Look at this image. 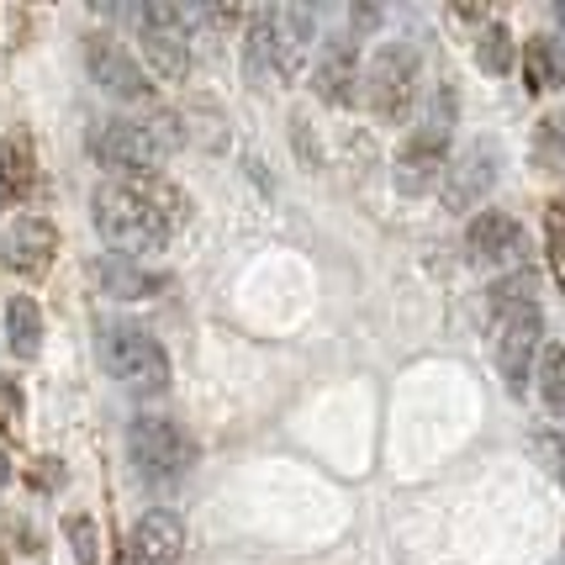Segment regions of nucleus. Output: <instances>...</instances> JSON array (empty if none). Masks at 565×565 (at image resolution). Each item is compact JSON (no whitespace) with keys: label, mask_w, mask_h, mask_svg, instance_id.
<instances>
[{"label":"nucleus","mask_w":565,"mask_h":565,"mask_svg":"<svg viewBox=\"0 0 565 565\" xmlns=\"http://www.w3.org/2000/svg\"><path fill=\"white\" fill-rule=\"evenodd\" d=\"M6 344H11L17 360H38V349H43V312H38L32 296H11V307H6Z\"/></svg>","instance_id":"6ab92c4d"},{"label":"nucleus","mask_w":565,"mask_h":565,"mask_svg":"<svg viewBox=\"0 0 565 565\" xmlns=\"http://www.w3.org/2000/svg\"><path fill=\"white\" fill-rule=\"evenodd\" d=\"M534 386L550 418H565V344H544L534 360Z\"/></svg>","instance_id":"412c9836"},{"label":"nucleus","mask_w":565,"mask_h":565,"mask_svg":"<svg viewBox=\"0 0 565 565\" xmlns=\"http://www.w3.org/2000/svg\"><path fill=\"white\" fill-rule=\"evenodd\" d=\"M244 74L254 85H270L275 74V26H270V6H259L248 17V43H244Z\"/></svg>","instance_id":"aec40b11"},{"label":"nucleus","mask_w":565,"mask_h":565,"mask_svg":"<svg viewBox=\"0 0 565 565\" xmlns=\"http://www.w3.org/2000/svg\"><path fill=\"white\" fill-rule=\"evenodd\" d=\"M523 248V227L508 212H476L466 227V254L476 265H508Z\"/></svg>","instance_id":"2eb2a0df"},{"label":"nucleus","mask_w":565,"mask_h":565,"mask_svg":"<svg viewBox=\"0 0 565 565\" xmlns=\"http://www.w3.org/2000/svg\"><path fill=\"white\" fill-rule=\"evenodd\" d=\"M90 275H96V286L111 301H148V296L164 291V275L143 270L138 259H122V254H100L96 265H90Z\"/></svg>","instance_id":"dca6fc26"},{"label":"nucleus","mask_w":565,"mask_h":565,"mask_svg":"<svg viewBox=\"0 0 565 565\" xmlns=\"http://www.w3.org/2000/svg\"><path fill=\"white\" fill-rule=\"evenodd\" d=\"M476 64L487 74H508L518 64V43H513V32L502 22H487L481 26V38H476Z\"/></svg>","instance_id":"4be33fe9"},{"label":"nucleus","mask_w":565,"mask_h":565,"mask_svg":"<svg viewBox=\"0 0 565 565\" xmlns=\"http://www.w3.org/2000/svg\"><path fill=\"white\" fill-rule=\"evenodd\" d=\"M127 455H132L138 476H148V481H174V476L191 470L196 444H191V434H185L174 418L143 413V418L127 423Z\"/></svg>","instance_id":"423d86ee"},{"label":"nucleus","mask_w":565,"mask_h":565,"mask_svg":"<svg viewBox=\"0 0 565 565\" xmlns=\"http://www.w3.org/2000/svg\"><path fill=\"white\" fill-rule=\"evenodd\" d=\"M534 449H540L544 470L561 481V492H565V434H561V428H550V434H540V439H534Z\"/></svg>","instance_id":"b1692460"},{"label":"nucleus","mask_w":565,"mask_h":565,"mask_svg":"<svg viewBox=\"0 0 565 565\" xmlns=\"http://www.w3.org/2000/svg\"><path fill=\"white\" fill-rule=\"evenodd\" d=\"M561 565H565V555H561Z\"/></svg>","instance_id":"c756f323"},{"label":"nucleus","mask_w":565,"mask_h":565,"mask_svg":"<svg viewBox=\"0 0 565 565\" xmlns=\"http://www.w3.org/2000/svg\"><path fill=\"white\" fill-rule=\"evenodd\" d=\"M17 413H22V396H17V386H11V381H0V423L11 428V423H17Z\"/></svg>","instance_id":"bb28decb"},{"label":"nucleus","mask_w":565,"mask_h":565,"mask_svg":"<svg viewBox=\"0 0 565 565\" xmlns=\"http://www.w3.org/2000/svg\"><path fill=\"white\" fill-rule=\"evenodd\" d=\"M180 143H185V127L174 122V117H143V122L106 117V122L90 127V159H96L100 170L122 174V180L153 174V164L164 153H174Z\"/></svg>","instance_id":"f03ea898"},{"label":"nucleus","mask_w":565,"mask_h":565,"mask_svg":"<svg viewBox=\"0 0 565 565\" xmlns=\"http://www.w3.org/2000/svg\"><path fill=\"white\" fill-rule=\"evenodd\" d=\"M90 217H96V233L106 238V248L122 254V259L164 248L174 233L138 180H106L96 196H90Z\"/></svg>","instance_id":"f257e3e1"},{"label":"nucleus","mask_w":565,"mask_h":565,"mask_svg":"<svg viewBox=\"0 0 565 565\" xmlns=\"http://www.w3.org/2000/svg\"><path fill=\"white\" fill-rule=\"evenodd\" d=\"M544 349V312L540 301H523V307H502L492 312V354H497V370L508 381V392L523 396L529 375H534V360Z\"/></svg>","instance_id":"39448f33"},{"label":"nucleus","mask_w":565,"mask_h":565,"mask_svg":"<svg viewBox=\"0 0 565 565\" xmlns=\"http://www.w3.org/2000/svg\"><path fill=\"white\" fill-rule=\"evenodd\" d=\"M32 180H38V153L26 132H11L0 143V196L6 201H26L32 196Z\"/></svg>","instance_id":"f3484780"},{"label":"nucleus","mask_w":565,"mask_h":565,"mask_svg":"<svg viewBox=\"0 0 565 565\" xmlns=\"http://www.w3.org/2000/svg\"><path fill=\"white\" fill-rule=\"evenodd\" d=\"M418 74H423L418 49H407V43L375 49V58L360 70V100H365V111L375 122L402 127L418 111Z\"/></svg>","instance_id":"20e7f679"},{"label":"nucleus","mask_w":565,"mask_h":565,"mask_svg":"<svg viewBox=\"0 0 565 565\" xmlns=\"http://www.w3.org/2000/svg\"><path fill=\"white\" fill-rule=\"evenodd\" d=\"M270 26H275V74L291 79L318 38V11L312 6H270Z\"/></svg>","instance_id":"4468645a"},{"label":"nucleus","mask_w":565,"mask_h":565,"mask_svg":"<svg viewBox=\"0 0 565 565\" xmlns=\"http://www.w3.org/2000/svg\"><path fill=\"white\" fill-rule=\"evenodd\" d=\"M381 17H386V11H381V6H370V0L349 6V26H354L349 38H365V32H375V26H381Z\"/></svg>","instance_id":"a878e982"},{"label":"nucleus","mask_w":565,"mask_h":565,"mask_svg":"<svg viewBox=\"0 0 565 565\" xmlns=\"http://www.w3.org/2000/svg\"><path fill=\"white\" fill-rule=\"evenodd\" d=\"M85 70H90V79H96L100 90H111V96H122V100L153 96V79L138 70V58H132L117 38H106V32H96V38L85 43Z\"/></svg>","instance_id":"9d476101"},{"label":"nucleus","mask_w":565,"mask_h":565,"mask_svg":"<svg viewBox=\"0 0 565 565\" xmlns=\"http://www.w3.org/2000/svg\"><path fill=\"white\" fill-rule=\"evenodd\" d=\"M523 79H529V90H561L565 85L561 38H529L523 43Z\"/></svg>","instance_id":"a211bd4d"},{"label":"nucleus","mask_w":565,"mask_h":565,"mask_svg":"<svg viewBox=\"0 0 565 565\" xmlns=\"http://www.w3.org/2000/svg\"><path fill=\"white\" fill-rule=\"evenodd\" d=\"M185 555V523L170 508H153L138 518L132 540H127V561L132 565H174Z\"/></svg>","instance_id":"ddd939ff"},{"label":"nucleus","mask_w":565,"mask_h":565,"mask_svg":"<svg viewBox=\"0 0 565 565\" xmlns=\"http://www.w3.org/2000/svg\"><path fill=\"white\" fill-rule=\"evenodd\" d=\"M64 540H70V550H74V561L79 565H96V523H90V518L85 513H70L64 518Z\"/></svg>","instance_id":"5701e85b"},{"label":"nucleus","mask_w":565,"mask_h":565,"mask_svg":"<svg viewBox=\"0 0 565 565\" xmlns=\"http://www.w3.org/2000/svg\"><path fill=\"white\" fill-rule=\"evenodd\" d=\"M100 365L117 386L138 396H153L170 386V354L143 322H106L100 328Z\"/></svg>","instance_id":"7ed1b4c3"},{"label":"nucleus","mask_w":565,"mask_h":565,"mask_svg":"<svg viewBox=\"0 0 565 565\" xmlns=\"http://www.w3.org/2000/svg\"><path fill=\"white\" fill-rule=\"evenodd\" d=\"M138 49L159 79H185L191 74V32L180 22V6H138Z\"/></svg>","instance_id":"0eeeda50"},{"label":"nucleus","mask_w":565,"mask_h":565,"mask_svg":"<svg viewBox=\"0 0 565 565\" xmlns=\"http://www.w3.org/2000/svg\"><path fill=\"white\" fill-rule=\"evenodd\" d=\"M53 259H58V227H53L49 217L22 212V217L0 233V265H6L11 275L38 280V275H49Z\"/></svg>","instance_id":"1a4fd4ad"},{"label":"nucleus","mask_w":565,"mask_h":565,"mask_svg":"<svg viewBox=\"0 0 565 565\" xmlns=\"http://www.w3.org/2000/svg\"><path fill=\"white\" fill-rule=\"evenodd\" d=\"M6 481H11V460L0 455V487H6Z\"/></svg>","instance_id":"cd10ccee"},{"label":"nucleus","mask_w":565,"mask_h":565,"mask_svg":"<svg viewBox=\"0 0 565 565\" xmlns=\"http://www.w3.org/2000/svg\"><path fill=\"white\" fill-rule=\"evenodd\" d=\"M312 96L322 106H349L360 96V49H354V38H333L312 58Z\"/></svg>","instance_id":"f8f14e48"},{"label":"nucleus","mask_w":565,"mask_h":565,"mask_svg":"<svg viewBox=\"0 0 565 565\" xmlns=\"http://www.w3.org/2000/svg\"><path fill=\"white\" fill-rule=\"evenodd\" d=\"M444 164H449V138L418 127L407 143L396 148V164H392L396 191H402V196H423V191H434V180L444 174Z\"/></svg>","instance_id":"9b49d317"},{"label":"nucleus","mask_w":565,"mask_h":565,"mask_svg":"<svg viewBox=\"0 0 565 565\" xmlns=\"http://www.w3.org/2000/svg\"><path fill=\"white\" fill-rule=\"evenodd\" d=\"M555 22H561V32H565V6H555Z\"/></svg>","instance_id":"c85d7f7f"},{"label":"nucleus","mask_w":565,"mask_h":565,"mask_svg":"<svg viewBox=\"0 0 565 565\" xmlns=\"http://www.w3.org/2000/svg\"><path fill=\"white\" fill-rule=\"evenodd\" d=\"M291 138H296V148H301V164H307V170H322V148H318V138H312L307 117H291Z\"/></svg>","instance_id":"393cba45"},{"label":"nucleus","mask_w":565,"mask_h":565,"mask_svg":"<svg viewBox=\"0 0 565 565\" xmlns=\"http://www.w3.org/2000/svg\"><path fill=\"white\" fill-rule=\"evenodd\" d=\"M497 185V143L492 138H476L470 148H460V159L444 164V212L466 217L481 201L492 196Z\"/></svg>","instance_id":"6e6552de"}]
</instances>
